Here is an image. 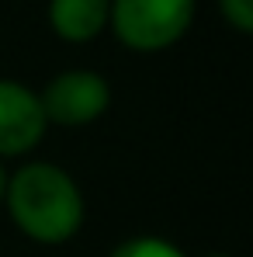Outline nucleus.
I'll return each instance as SVG.
<instances>
[{
  "label": "nucleus",
  "instance_id": "nucleus-5",
  "mask_svg": "<svg viewBox=\"0 0 253 257\" xmlns=\"http://www.w3.org/2000/svg\"><path fill=\"white\" fill-rule=\"evenodd\" d=\"M111 0H49V25L66 42H90L108 25Z\"/></svg>",
  "mask_w": 253,
  "mask_h": 257
},
{
  "label": "nucleus",
  "instance_id": "nucleus-7",
  "mask_svg": "<svg viewBox=\"0 0 253 257\" xmlns=\"http://www.w3.org/2000/svg\"><path fill=\"white\" fill-rule=\"evenodd\" d=\"M218 7L236 32H243V35L253 32V0H218Z\"/></svg>",
  "mask_w": 253,
  "mask_h": 257
},
{
  "label": "nucleus",
  "instance_id": "nucleus-9",
  "mask_svg": "<svg viewBox=\"0 0 253 257\" xmlns=\"http://www.w3.org/2000/svg\"><path fill=\"white\" fill-rule=\"evenodd\" d=\"M205 257H229V254H205Z\"/></svg>",
  "mask_w": 253,
  "mask_h": 257
},
{
  "label": "nucleus",
  "instance_id": "nucleus-4",
  "mask_svg": "<svg viewBox=\"0 0 253 257\" xmlns=\"http://www.w3.org/2000/svg\"><path fill=\"white\" fill-rule=\"evenodd\" d=\"M45 115L39 94L18 80H0V157L28 153L45 132Z\"/></svg>",
  "mask_w": 253,
  "mask_h": 257
},
{
  "label": "nucleus",
  "instance_id": "nucleus-2",
  "mask_svg": "<svg viewBox=\"0 0 253 257\" xmlns=\"http://www.w3.org/2000/svg\"><path fill=\"white\" fill-rule=\"evenodd\" d=\"M194 18V0H115L108 21L115 35L135 52H156L173 45Z\"/></svg>",
  "mask_w": 253,
  "mask_h": 257
},
{
  "label": "nucleus",
  "instance_id": "nucleus-3",
  "mask_svg": "<svg viewBox=\"0 0 253 257\" xmlns=\"http://www.w3.org/2000/svg\"><path fill=\"white\" fill-rule=\"evenodd\" d=\"M39 104H42L45 122L87 125V122L104 115V108L111 104V90H108V80L101 73L70 70V73H59V77L49 80V87L39 97Z\"/></svg>",
  "mask_w": 253,
  "mask_h": 257
},
{
  "label": "nucleus",
  "instance_id": "nucleus-8",
  "mask_svg": "<svg viewBox=\"0 0 253 257\" xmlns=\"http://www.w3.org/2000/svg\"><path fill=\"white\" fill-rule=\"evenodd\" d=\"M4 188H7V177H4V167H0V198H4Z\"/></svg>",
  "mask_w": 253,
  "mask_h": 257
},
{
  "label": "nucleus",
  "instance_id": "nucleus-6",
  "mask_svg": "<svg viewBox=\"0 0 253 257\" xmlns=\"http://www.w3.org/2000/svg\"><path fill=\"white\" fill-rule=\"evenodd\" d=\"M111 257H184L180 247H173L170 240H160V236H135V240H125L118 243Z\"/></svg>",
  "mask_w": 253,
  "mask_h": 257
},
{
  "label": "nucleus",
  "instance_id": "nucleus-1",
  "mask_svg": "<svg viewBox=\"0 0 253 257\" xmlns=\"http://www.w3.org/2000/svg\"><path fill=\"white\" fill-rule=\"evenodd\" d=\"M4 198L14 226L39 243H63L84 222V198L77 181L52 164L21 167L7 181Z\"/></svg>",
  "mask_w": 253,
  "mask_h": 257
}]
</instances>
